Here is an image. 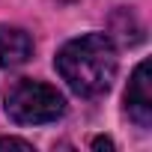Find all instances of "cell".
Listing matches in <instances>:
<instances>
[{
	"label": "cell",
	"instance_id": "1",
	"mask_svg": "<svg viewBox=\"0 0 152 152\" xmlns=\"http://www.w3.org/2000/svg\"><path fill=\"white\" fill-rule=\"evenodd\" d=\"M116 48L110 36L104 33H87L60 48L57 54V72L63 81L84 99H96L110 90L116 78Z\"/></svg>",
	"mask_w": 152,
	"mask_h": 152
},
{
	"label": "cell",
	"instance_id": "2",
	"mask_svg": "<svg viewBox=\"0 0 152 152\" xmlns=\"http://www.w3.org/2000/svg\"><path fill=\"white\" fill-rule=\"evenodd\" d=\"M63 110H66V99L51 84L21 78L6 90V113L18 125H45L60 119Z\"/></svg>",
	"mask_w": 152,
	"mask_h": 152
},
{
	"label": "cell",
	"instance_id": "3",
	"mask_svg": "<svg viewBox=\"0 0 152 152\" xmlns=\"http://www.w3.org/2000/svg\"><path fill=\"white\" fill-rule=\"evenodd\" d=\"M125 110H128V116H131L140 128H149V125H152V78H149V63H146V60L134 69L131 81H128Z\"/></svg>",
	"mask_w": 152,
	"mask_h": 152
},
{
	"label": "cell",
	"instance_id": "4",
	"mask_svg": "<svg viewBox=\"0 0 152 152\" xmlns=\"http://www.w3.org/2000/svg\"><path fill=\"white\" fill-rule=\"evenodd\" d=\"M33 54V39L21 27H0V69H15Z\"/></svg>",
	"mask_w": 152,
	"mask_h": 152
},
{
	"label": "cell",
	"instance_id": "5",
	"mask_svg": "<svg viewBox=\"0 0 152 152\" xmlns=\"http://www.w3.org/2000/svg\"><path fill=\"white\" fill-rule=\"evenodd\" d=\"M27 149V152H33V143H27V140H18V137H0V149Z\"/></svg>",
	"mask_w": 152,
	"mask_h": 152
}]
</instances>
